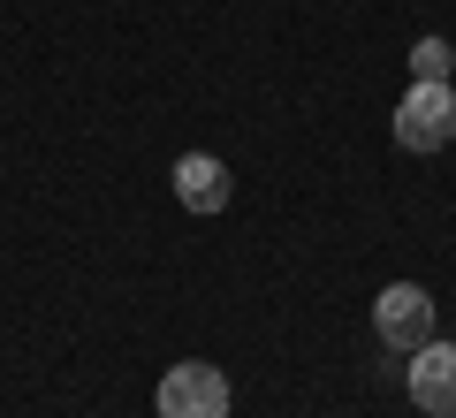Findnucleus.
Returning <instances> with one entry per match:
<instances>
[{
  "label": "nucleus",
  "instance_id": "obj_3",
  "mask_svg": "<svg viewBox=\"0 0 456 418\" xmlns=\"http://www.w3.org/2000/svg\"><path fill=\"white\" fill-rule=\"evenodd\" d=\"M373 327H380V342L388 350H426L434 342V297L419 290V282H395V290H380L373 297Z\"/></svg>",
  "mask_w": 456,
  "mask_h": 418
},
{
  "label": "nucleus",
  "instance_id": "obj_5",
  "mask_svg": "<svg viewBox=\"0 0 456 418\" xmlns=\"http://www.w3.org/2000/svg\"><path fill=\"white\" fill-rule=\"evenodd\" d=\"M175 198L191 213H221L228 206V168L213 160V152H183L175 160Z\"/></svg>",
  "mask_w": 456,
  "mask_h": 418
},
{
  "label": "nucleus",
  "instance_id": "obj_1",
  "mask_svg": "<svg viewBox=\"0 0 456 418\" xmlns=\"http://www.w3.org/2000/svg\"><path fill=\"white\" fill-rule=\"evenodd\" d=\"M456 137V84H411L395 107V145L403 152H441Z\"/></svg>",
  "mask_w": 456,
  "mask_h": 418
},
{
  "label": "nucleus",
  "instance_id": "obj_4",
  "mask_svg": "<svg viewBox=\"0 0 456 418\" xmlns=\"http://www.w3.org/2000/svg\"><path fill=\"white\" fill-rule=\"evenodd\" d=\"M411 403H419L426 418H456V342L411 350Z\"/></svg>",
  "mask_w": 456,
  "mask_h": 418
},
{
  "label": "nucleus",
  "instance_id": "obj_6",
  "mask_svg": "<svg viewBox=\"0 0 456 418\" xmlns=\"http://www.w3.org/2000/svg\"><path fill=\"white\" fill-rule=\"evenodd\" d=\"M449 69H456L449 38H419L411 46V84H449Z\"/></svg>",
  "mask_w": 456,
  "mask_h": 418
},
{
  "label": "nucleus",
  "instance_id": "obj_2",
  "mask_svg": "<svg viewBox=\"0 0 456 418\" xmlns=\"http://www.w3.org/2000/svg\"><path fill=\"white\" fill-rule=\"evenodd\" d=\"M152 411H160V418H228V373L206 365V357L167 365V381H160V396H152Z\"/></svg>",
  "mask_w": 456,
  "mask_h": 418
}]
</instances>
